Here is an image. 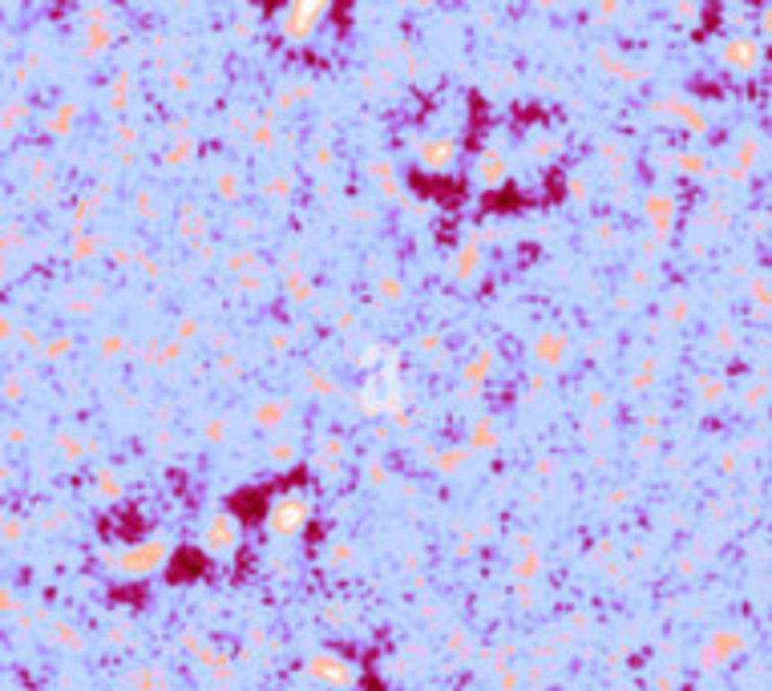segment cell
<instances>
[{
  "mask_svg": "<svg viewBox=\"0 0 772 691\" xmlns=\"http://www.w3.org/2000/svg\"><path fill=\"white\" fill-rule=\"evenodd\" d=\"M720 57H724V66H728V69H736V74H752V69L760 66L764 49H760V41H756V37H748V33H736V37H728V41H724Z\"/></svg>",
  "mask_w": 772,
  "mask_h": 691,
  "instance_id": "obj_2",
  "label": "cell"
},
{
  "mask_svg": "<svg viewBox=\"0 0 772 691\" xmlns=\"http://www.w3.org/2000/svg\"><path fill=\"white\" fill-rule=\"evenodd\" d=\"M760 21H764V33H768V37H772V4H768V9H764V13H760Z\"/></svg>",
  "mask_w": 772,
  "mask_h": 691,
  "instance_id": "obj_4",
  "label": "cell"
},
{
  "mask_svg": "<svg viewBox=\"0 0 772 691\" xmlns=\"http://www.w3.org/2000/svg\"><path fill=\"white\" fill-rule=\"evenodd\" d=\"M268 526L276 529V534H300V529L308 526V497L303 494L276 497L271 510H268Z\"/></svg>",
  "mask_w": 772,
  "mask_h": 691,
  "instance_id": "obj_1",
  "label": "cell"
},
{
  "mask_svg": "<svg viewBox=\"0 0 772 691\" xmlns=\"http://www.w3.org/2000/svg\"><path fill=\"white\" fill-rule=\"evenodd\" d=\"M235 546V521L231 518H215L211 521V534H206V550L211 554H231Z\"/></svg>",
  "mask_w": 772,
  "mask_h": 691,
  "instance_id": "obj_3",
  "label": "cell"
}]
</instances>
